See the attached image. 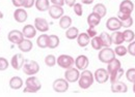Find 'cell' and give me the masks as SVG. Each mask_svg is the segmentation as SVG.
Listing matches in <instances>:
<instances>
[{"instance_id":"cell-36","label":"cell","mask_w":135,"mask_h":97,"mask_svg":"<svg viewBox=\"0 0 135 97\" xmlns=\"http://www.w3.org/2000/svg\"><path fill=\"white\" fill-rule=\"evenodd\" d=\"M45 63H46L47 66L52 67V66H54L55 63H56V59H55V57H54L53 55H48V56L45 58Z\"/></svg>"},{"instance_id":"cell-13","label":"cell","mask_w":135,"mask_h":97,"mask_svg":"<svg viewBox=\"0 0 135 97\" xmlns=\"http://www.w3.org/2000/svg\"><path fill=\"white\" fill-rule=\"evenodd\" d=\"M8 40L11 41V42H13V44H17L19 45L24 38H23V33L21 32V31H19V30H13V31H11V32L8 33Z\"/></svg>"},{"instance_id":"cell-27","label":"cell","mask_w":135,"mask_h":97,"mask_svg":"<svg viewBox=\"0 0 135 97\" xmlns=\"http://www.w3.org/2000/svg\"><path fill=\"white\" fill-rule=\"evenodd\" d=\"M22 86H23V81H22L21 78H19V77H14V78L11 79V81H9V87H11L12 89L18 90V89H20Z\"/></svg>"},{"instance_id":"cell-7","label":"cell","mask_w":135,"mask_h":97,"mask_svg":"<svg viewBox=\"0 0 135 97\" xmlns=\"http://www.w3.org/2000/svg\"><path fill=\"white\" fill-rule=\"evenodd\" d=\"M79 77H80V73H79V70L77 68H68V70L65 73V78L69 83H75L79 80Z\"/></svg>"},{"instance_id":"cell-29","label":"cell","mask_w":135,"mask_h":97,"mask_svg":"<svg viewBox=\"0 0 135 97\" xmlns=\"http://www.w3.org/2000/svg\"><path fill=\"white\" fill-rule=\"evenodd\" d=\"M59 46V38L57 35H49V39H48V48H56Z\"/></svg>"},{"instance_id":"cell-11","label":"cell","mask_w":135,"mask_h":97,"mask_svg":"<svg viewBox=\"0 0 135 97\" xmlns=\"http://www.w3.org/2000/svg\"><path fill=\"white\" fill-rule=\"evenodd\" d=\"M106 27L110 31H118L122 27V23L118 18H110L106 22Z\"/></svg>"},{"instance_id":"cell-44","label":"cell","mask_w":135,"mask_h":97,"mask_svg":"<svg viewBox=\"0 0 135 97\" xmlns=\"http://www.w3.org/2000/svg\"><path fill=\"white\" fill-rule=\"evenodd\" d=\"M51 2L53 3V5H58V6H62L65 4V0H51Z\"/></svg>"},{"instance_id":"cell-39","label":"cell","mask_w":135,"mask_h":97,"mask_svg":"<svg viewBox=\"0 0 135 97\" xmlns=\"http://www.w3.org/2000/svg\"><path fill=\"white\" fill-rule=\"evenodd\" d=\"M73 7H74V12H75V14H76L77 16L78 17L82 16L83 10H82V5H81L80 3H75Z\"/></svg>"},{"instance_id":"cell-2","label":"cell","mask_w":135,"mask_h":97,"mask_svg":"<svg viewBox=\"0 0 135 97\" xmlns=\"http://www.w3.org/2000/svg\"><path fill=\"white\" fill-rule=\"evenodd\" d=\"M94 83V76L89 70H83L82 73L79 77V87L81 89H87L89 88Z\"/></svg>"},{"instance_id":"cell-48","label":"cell","mask_w":135,"mask_h":97,"mask_svg":"<svg viewBox=\"0 0 135 97\" xmlns=\"http://www.w3.org/2000/svg\"><path fill=\"white\" fill-rule=\"evenodd\" d=\"M2 18H3V14L0 12V19H2Z\"/></svg>"},{"instance_id":"cell-25","label":"cell","mask_w":135,"mask_h":97,"mask_svg":"<svg viewBox=\"0 0 135 97\" xmlns=\"http://www.w3.org/2000/svg\"><path fill=\"white\" fill-rule=\"evenodd\" d=\"M111 37V41L112 44L119 46L124 42V36H123V32H119V31H114V33H112V35L110 36Z\"/></svg>"},{"instance_id":"cell-26","label":"cell","mask_w":135,"mask_h":97,"mask_svg":"<svg viewBox=\"0 0 135 97\" xmlns=\"http://www.w3.org/2000/svg\"><path fill=\"white\" fill-rule=\"evenodd\" d=\"M93 13H95V14L99 15L101 18H103V17L106 16L107 9H106V7H105V5H104V4H102V3H98V4H96V5L94 6V8H93Z\"/></svg>"},{"instance_id":"cell-14","label":"cell","mask_w":135,"mask_h":97,"mask_svg":"<svg viewBox=\"0 0 135 97\" xmlns=\"http://www.w3.org/2000/svg\"><path fill=\"white\" fill-rule=\"evenodd\" d=\"M111 91L113 93H126L128 91V87L123 82H114L111 83Z\"/></svg>"},{"instance_id":"cell-32","label":"cell","mask_w":135,"mask_h":97,"mask_svg":"<svg viewBox=\"0 0 135 97\" xmlns=\"http://www.w3.org/2000/svg\"><path fill=\"white\" fill-rule=\"evenodd\" d=\"M123 74H124V69L120 67L118 70H117L115 72H113V73H111L110 74V81L111 83H114V82H118L122 77H123Z\"/></svg>"},{"instance_id":"cell-16","label":"cell","mask_w":135,"mask_h":97,"mask_svg":"<svg viewBox=\"0 0 135 97\" xmlns=\"http://www.w3.org/2000/svg\"><path fill=\"white\" fill-rule=\"evenodd\" d=\"M24 62H25V59H24V57H23L21 54H16V55L12 58V66H13V68H15L16 70H20V69L23 67Z\"/></svg>"},{"instance_id":"cell-35","label":"cell","mask_w":135,"mask_h":97,"mask_svg":"<svg viewBox=\"0 0 135 97\" xmlns=\"http://www.w3.org/2000/svg\"><path fill=\"white\" fill-rule=\"evenodd\" d=\"M126 78L127 80L131 83H134L135 82V68H130L127 70L126 72Z\"/></svg>"},{"instance_id":"cell-41","label":"cell","mask_w":135,"mask_h":97,"mask_svg":"<svg viewBox=\"0 0 135 97\" xmlns=\"http://www.w3.org/2000/svg\"><path fill=\"white\" fill-rule=\"evenodd\" d=\"M127 51L129 52V54H130V55L135 56V41H132V42H130V44H129Z\"/></svg>"},{"instance_id":"cell-38","label":"cell","mask_w":135,"mask_h":97,"mask_svg":"<svg viewBox=\"0 0 135 97\" xmlns=\"http://www.w3.org/2000/svg\"><path fill=\"white\" fill-rule=\"evenodd\" d=\"M120 23H122V27L129 28V27H131V26L133 25V19H132L131 17H129V18H127V19L120 21Z\"/></svg>"},{"instance_id":"cell-42","label":"cell","mask_w":135,"mask_h":97,"mask_svg":"<svg viewBox=\"0 0 135 97\" xmlns=\"http://www.w3.org/2000/svg\"><path fill=\"white\" fill-rule=\"evenodd\" d=\"M35 3V0H24L23 2V6L26 8H30L33 6V4Z\"/></svg>"},{"instance_id":"cell-19","label":"cell","mask_w":135,"mask_h":97,"mask_svg":"<svg viewBox=\"0 0 135 97\" xmlns=\"http://www.w3.org/2000/svg\"><path fill=\"white\" fill-rule=\"evenodd\" d=\"M22 33H23V36H25L26 38H33L36 34V30L32 25H26L24 26L23 30H22Z\"/></svg>"},{"instance_id":"cell-12","label":"cell","mask_w":135,"mask_h":97,"mask_svg":"<svg viewBox=\"0 0 135 97\" xmlns=\"http://www.w3.org/2000/svg\"><path fill=\"white\" fill-rule=\"evenodd\" d=\"M49 15L52 19L56 20V19H59L61 18L64 15V8L62 6H58V5H52L49 7Z\"/></svg>"},{"instance_id":"cell-17","label":"cell","mask_w":135,"mask_h":97,"mask_svg":"<svg viewBox=\"0 0 135 97\" xmlns=\"http://www.w3.org/2000/svg\"><path fill=\"white\" fill-rule=\"evenodd\" d=\"M14 18L19 23H24L27 20V13L23 8H18L14 13Z\"/></svg>"},{"instance_id":"cell-45","label":"cell","mask_w":135,"mask_h":97,"mask_svg":"<svg viewBox=\"0 0 135 97\" xmlns=\"http://www.w3.org/2000/svg\"><path fill=\"white\" fill-rule=\"evenodd\" d=\"M13 1V4L17 7H20V6H23V2L24 0H12Z\"/></svg>"},{"instance_id":"cell-10","label":"cell","mask_w":135,"mask_h":97,"mask_svg":"<svg viewBox=\"0 0 135 97\" xmlns=\"http://www.w3.org/2000/svg\"><path fill=\"white\" fill-rule=\"evenodd\" d=\"M34 28L37 29L41 32H47L49 30V24L48 22L43 18H35L34 20Z\"/></svg>"},{"instance_id":"cell-46","label":"cell","mask_w":135,"mask_h":97,"mask_svg":"<svg viewBox=\"0 0 135 97\" xmlns=\"http://www.w3.org/2000/svg\"><path fill=\"white\" fill-rule=\"evenodd\" d=\"M65 3H67V5H69V6L73 7L74 4L76 3V0H65Z\"/></svg>"},{"instance_id":"cell-21","label":"cell","mask_w":135,"mask_h":97,"mask_svg":"<svg viewBox=\"0 0 135 97\" xmlns=\"http://www.w3.org/2000/svg\"><path fill=\"white\" fill-rule=\"evenodd\" d=\"M77 42L79 45V47L84 48L89 44V36L87 35V33H80L77 36Z\"/></svg>"},{"instance_id":"cell-37","label":"cell","mask_w":135,"mask_h":97,"mask_svg":"<svg viewBox=\"0 0 135 97\" xmlns=\"http://www.w3.org/2000/svg\"><path fill=\"white\" fill-rule=\"evenodd\" d=\"M127 48H125L124 46H118L117 48H115V50H114V53L118 55V56H119V57H122V56H125L126 54H127Z\"/></svg>"},{"instance_id":"cell-18","label":"cell","mask_w":135,"mask_h":97,"mask_svg":"<svg viewBox=\"0 0 135 97\" xmlns=\"http://www.w3.org/2000/svg\"><path fill=\"white\" fill-rule=\"evenodd\" d=\"M101 19L102 18L99 16V15H97V14H95V13H91L89 16L87 17V23H88L89 27L95 28L96 26H98V25L100 24Z\"/></svg>"},{"instance_id":"cell-9","label":"cell","mask_w":135,"mask_h":97,"mask_svg":"<svg viewBox=\"0 0 135 97\" xmlns=\"http://www.w3.org/2000/svg\"><path fill=\"white\" fill-rule=\"evenodd\" d=\"M95 79H96V81L98 82V83L104 84V83H106V82L108 81V79H109V73H108V71H107L106 69H104V68H99V69H97L96 72H95Z\"/></svg>"},{"instance_id":"cell-3","label":"cell","mask_w":135,"mask_h":97,"mask_svg":"<svg viewBox=\"0 0 135 97\" xmlns=\"http://www.w3.org/2000/svg\"><path fill=\"white\" fill-rule=\"evenodd\" d=\"M38 70H40V65L37 64V62H35L33 60H25L23 64V71L25 74L32 76L37 73Z\"/></svg>"},{"instance_id":"cell-24","label":"cell","mask_w":135,"mask_h":97,"mask_svg":"<svg viewBox=\"0 0 135 97\" xmlns=\"http://www.w3.org/2000/svg\"><path fill=\"white\" fill-rule=\"evenodd\" d=\"M48 39H49V36L47 34H42L37 37V40H36V45L37 47L41 48H48Z\"/></svg>"},{"instance_id":"cell-20","label":"cell","mask_w":135,"mask_h":97,"mask_svg":"<svg viewBox=\"0 0 135 97\" xmlns=\"http://www.w3.org/2000/svg\"><path fill=\"white\" fill-rule=\"evenodd\" d=\"M119 68H120V62H119V60H118V59L114 58L113 60H111V61L108 63L107 71H108L109 74H111V73L115 72L117 70H118Z\"/></svg>"},{"instance_id":"cell-34","label":"cell","mask_w":135,"mask_h":97,"mask_svg":"<svg viewBox=\"0 0 135 97\" xmlns=\"http://www.w3.org/2000/svg\"><path fill=\"white\" fill-rule=\"evenodd\" d=\"M90 42H91V47L95 48V50H101L102 47H103L100 36H95V37H93V39H91Z\"/></svg>"},{"instance_id":"cell-22","label":"cell","mask_w":135,"mask_h":97,"mask_svg":"<svg viewBox=\"0 0 135 97\" xmlns=\"http://www.w3.org/2000/svg\"><path fill=\"white\" fill-rule=\"evenodd\" d=\"M18 46H19V50H21L24 53L30 52L32 50V42L29 39H23Z\"/></svg>"},{"instance_id":"cell-8","label":"cell","mask_w":135,"mask_h":97,"mask_svg":"<svg viewBox=\"0 0 135 97\" xmlns=\"http://www.w3.org/2000/svg\"><path fill=\"white\" fill-rule=\"evenodd\" d=\"M133 9H134V4L130 0H124L119 4V13H123L126 15H131Z\"/></svg>"},{"instance_id":"cell-4","label":"cell","mask_w":135,"mask_h":97,"mask_svg":"<svg viewBox=\"0 0 135 97\" xmlns=\"http://www.w3.org/2000/svg\"><path fill=\"white\" fill-rule=\"evenodd\" d=\"M98 57H99V60L103 63H109L111 60L115 58V53L110 48H105L100 51Z\"/></svg>"},{"instance_id":"cell-47","label":"cell","mask_w":135,"mask_h":97,"mask_svg":"<svg viewBox=\"0 0 135 97\" xmlns=\"http://www.w3.org/2000/svg\"><path fill=\"white\" fill-rule=\"evenodd\" d=\"M81 1H82V3H84V4H90V3L94 2V0H81Z\"/></svg>"},{"instance_id":"cell-23","label":"cell","mask_w":135,"mask_h":97,"mask_svg":"<svg viewBox=\"0 0 135 97\" xmlns=\"http://www.w3.org/2000/svg\"><path fill=\"white\" fill-rule=\"evenodd\" d=\"M35 7L40 12H46L49 9V0H36L35 1Z\"/></svg>"},{"instance_id":"cell-6","label":"cell","mask_w":135,"mask_h":97,"mask_svg":"<svg viewBox=\"0 0 135 97\" xmlns=\"http://www.w3.org/2000/svg\"><path fill=\"white\" fill-rule=\"evenodd\" d=\"M53 89L57 93H64L69 89V82L64 79H57L53 83Z\"/></svg>"},{"instance_id":"cell-43","label":"cell","mask_w":135,"mask_h":97,"mask_svg":"<svg viewBox=\"0 0 135 97\" xmlns=\"http://www.w3.org/2000/svg\"><path fill=\"white\" fill-rule=\"evenodd\" d=\"M87 35L89 36V37H95L96 36V34H97V31L93 28V27H89L88 29H87Z\"/></svg>"},{"instance_id":"cell-15","label":"cell","mask_w":135,"mask_h":97,"mask_svg":"<svg viewBox=\"0 0 135 97\" xmlns=\"http://www.w3.org/2000/svg\"><path fill=\"white\" fill-rule=\"evenodd\" d=\"M88 63H89L88 58L86 56H84V55L78 56L77 59L75 60V65H76L78 70H84L85 68L88 66Z\"/></svg>"},{"instance_id":"cell-40","label":"cell","mask_w":135,"mask_h":97,"mask_svg":"<svg viewBox=\"0 0 135 97\" xmlns=\"http://www.w3.org/2000/svg\"><path fill=\"white\" fill-rule=\"evenodd\" d=\"M8 67V61L5 58L0 57V70H5Z\"/></svg>"},{"instance_id":"cell-49","label":"cell","mask_w":135,"mask_h":97,"mask_svg":"<svg viewBox=\"0 0 135 97\" xmlns=\"http://www.w3.org/2000/svg\"><path fill=\"white\" fill-rule=\"evenodd\" d=\"M133 92L135 93V82H134V85H133Z\"/></svg>"},{"instance_id":"cell-30","label":"cell","mask_w":135,"mask_h":97,"mask_svg":"<svg viewBox=\"0 0 135 97\" xmlns=\"http://www.w3.org/2000/svg\"><path fill=\"white\" fill-rule=\"evenodd\" d=\"M71 25H72V19L69 16H64L60 18V20H59V26H60V28L68 29V28L71 27Z\"/></svg>"},{"instance_id":"cell-28","label":"cell","mask_w":135,"mask_h":97,"mask_svg":"<svg viewBox=\"0 0 135 97\" xmlns=\"http://www.w3.org/2000/svg\"><path fill=\"white\" fill-rule=\"evenodd\" d=\"M100 38H101V40H102V45H103V47H105V48H109V47L112 45L111 37H110V35H109L108 33L102 32L101 35H100Z\"/></svg>"},{"instance_id":"cell-33","label":"cell","mask_w":135,"mask_h":97,"mask_svg":"<svg viewBox=\"0 0 135 97\" xmlns=\"http://www.w3.org/2000/svg\"><path fill=\"white\" fill-rule=\"evenodd\" d=\"M123 36H124V41L131 42L135 38V33L132 30H126L123 32Z\"/></svg>"},{"instance_id":"cell-5","label":"cell","mask_w":135,"mask_h":97,"mask_svg":"<svg viewBox=\"0 0 135 97\" xmlns=\"http://www.w3.org/2000/svg\"><path fill=\"white\" fill-rule=\"evenodd\" d=\"M74 63H75L74 59L69 55H60L57 58V64L59 65L61 68H65V69L73 67Z\"/></svg>"},{"instance_id":"cell-31","label":"cell","mask_w":135,"mask_h":97,"mask_svg":"<svg viewBox=\"0 0 135 97\" xmlns=\"http://www.w3.org/2000/svg\"><path fill=\"white\" fill-rule=\"evenodd\" d=\"M78 35H79V31L76 27L68 28L67 32H66V36L68 39H75V38H77Z\"/></svg>"},{"instance_id":"cell-1","label":"cell","mask_w":135,"mask_h":97,"mask_svg":"<svg viewBox=\"0 0 135 97\" xmlns=\"http://www.w3.org/2000/svg\"><path fill=\"white\" fill-rule=\"evenodd\" d=\"M42 88V84L40 80L35 77H29L26 80V88L24 89L23 92L25 93H36L37 91H40Z\"/></svg>"}]
</instances>
